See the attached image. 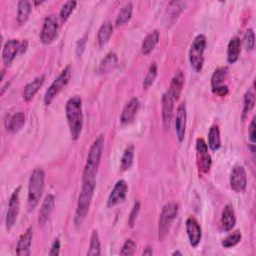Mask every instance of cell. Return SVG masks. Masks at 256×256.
I'll list each match as a JSON object with an SVG mask.
<instances>
[{"label":"cell","instance_id":"cell-23","mask_svg":"<svg viewBox=\"0 0 256 256\" xmlns=\"http://www.w3.org/2000/svg\"><path fill=\"white\" fill-rule=\"evenodd\" d=\"M54 207H55V197L52 194H48L45 197V199L42 203V206L40 208V211H39V218H38L39 224L44 225L49 220V218L54 210Z\"/></svg>","mask_w":256,"mask_h":256},{"label":"cell","instance_id":"cell-35","mask_svg":"<svg viewBox=\"0 0 256 256\" xmlns=\"http://www.w3.org/2000/svg\"><path fill=\"white\" fill-rule=\"evenodd\" d=\"M101 254V243L97 230H93L90 238V246L87 255H100Z\"/></svg>","mask_w":256,"mask_h":256},{"label":"cell","instance_id":"cell-39","mask_svg":"<svg viewBox=\"0 0 256 256\" xmlns=\"http://www.w3.org/2000/svg\"><path fill=\"white\" fill-rule=\"evenodd\" d=\"M244 46L247 51H252L255 47V35L252 28L248 29L244 36Z\"/></svg>","mask_w":256,"mask_h":256},{"label":"cell","instance_id":"cell-5","mask_svg":"<svg viewBox=\"0 0 256 256\" xmlns=\"http://www.w3.org/2000/svg\"><path fill=\"white\" fill-rule=\"evenodd\" d=\"M178 211H179V206L175 202H169L163 207L159 217V223H158L159 241H163L168 235L170 228L178 215Z\"/></svg>","mask_w":256,"mask_h":256},{"label":"cell","instance_id":"cell-20","mask_svg":"<svg viewBox=\"0 0 256 256\" xmlns=\"http://www.w3.org/2000/svg\"><path fill=\"white\" fill-rule=\"evenodd\" d=\"M186 5V2L183 1H171L167 6L165 14L166 25L173 24L178 19L180 14L185 10Z\"/></svg>","mask_w":256,"mask_h":256},{"label":"cell","instance_id":"cell-10","mask_svg":"<svg viewBox=\"0 0 256 256\" xmlns=\"http://www.w3.org/2000/svg\"><path fill=\"white\" fill-rule=\"evenodd\" d=\"M58 22L53 15L47 16L44 20V24L40 33V40L44 45L51 44L58 35Z\"/></svg>","mask_w":256,"mask_h":256},{"label":"cell","instance_id":"cell-31","mask_svg":"<svg viewBox=\"0 0 256 256\" xmlns=\"http://www.w3.org/2000/svg\"><path fill=\"white\" fill-rule=\"evenodd\" d=\"M117 63H118V57H117L116 53L109 52L105 56V58L101 61L100 65H99V68H98V71L102 74L103 73H108L117 66Z\"/></svg>","mask_w":256,"mask_h":256},{"label":"cell","instance_id":"cell-42","mask_svg":"<svg viewBox=\"0 0 256 256\" xmlns=\"http://www.w3.org/2000/svg\"><path fill=\"white\" fill-rule=\"evenodd\" d=\"M60 249H61V243H60V240L59 238H56L51 246V249H50V252H49V255L50 256H57L60 254Z\"/></svg>","mask_w":256,"mask_h":256},{"label":"cell","instance_id":"cell-33","mask_svg":"<svg viewBox=\"0 0 256 256\" xmlns=\"http://www.w3.org/2000/svg\"><path fill=\"white\" fill-rule=\"evenodd\" d=\"M134 154H135V148L133 145L128 146L121 158V163H120V168L122 171H127L131 168L134 160Z\"/></svg>","mask_w":256,"mask_h":256},{"label":"cell","instance_id":"cell-11","mask_svg":"<svg viewBox=\"0 0 256 256\" xmlns=\"http://www.w3.org/2000/svg\"><path fill=\"white\" fill-rule=\"evenodd\" d=\"M230 186L236 193H243L247 188V173L243 166H235L230 174Z\"/></svg>","mask_w":256,"mask_h":256},{"label":"cell","instance_id":"cell-2","mask_svg":"<svg viewBox=\"0 0 256 256\" xmlns=\"http://www.w3.org/2000/svg\"><path fill=\"white\" fill-rule=\"evenodd\" d=\"M104 145H105V138L103 135L98 136L93 142V144L91 145L88 152L84 171H83L82 182L96 181L98 169H99L101 158L104 151Z\"/></svg>","mask_w":256,"mask_h":256},{"label":"cell","instance_id":"cell-4","mask_svg":"<svg viewBox=\"0 0 256 256\" xmlns=\"http://www.w3.org/2000/svg\"><path fill=\"white\" fill-rule=\"evenodd\" d=\"M45 189V173L41 168L33 170L28 184V207L34 210L39 204Z\"/></svg>","mask_w":256,"mask_h":256},{"label":"cell","instance_id":"cell-36","mask_svg":"<svg viewBox=\"0 0 256 256\" xmlns=\"http://www.w3.org/2000/svg\"><path fill=\"white\" fill-rule=\"evenodd\" d=\"M76 6H77V2L72 1V0L67 1L63 4V6L60 10V14H59V17H60V20L62 23H65L70 18V16L76 9Z\"/></svg>","mask_w":256,"mask_h":256},{"label":"cell","instance_id":"cell-29","mask_svg":"<svg viewBox=\"0 0 256 256\" xmlns=\"http://www.w3.org/2000/svg\"><path fill=\"white\" fill-rule=\"evenodd\" d=\"M113 34V25L111 21H105L98 30L97 41L100 46L105 45L111 38Z\"/></svg>","mask_w":256,"mask_h":256},{"label":"cell","instance_id":"cell-3","mask_svg":"<svg viewBox=\"0 0 256 256\" xmlns=\"http://www.w3.org/2000/svg\"><path fill=\"white\" fill-rule=\"evenodd\" d=\"M96 188L95 182H83L82 189L78 197L76 214H75V224L76 226H80L84 220L86 219L90 206L92 203V199L94 196V191Z\"/></svg>","mask_w":256,"mask_h":256},{"label":"cell","instance_id":"cell-46","mask_svg":"<svg viewBox=\"0 0 256 256\" xmlns=\"http://www.w3.org/2000/svg\"><path fill=\"white\" fill-rule=\"evenodd\" d=\"M152 254H153V250H152V247H151V246H147L146 249L143 251V255L151 256Z\"/></svg>","mask_w":256,"mask_h":256},{"label":"cell","instance_id":"cell-34","mask_svg":"<svg viewBox=\"0 0 256 256\" xmlns=\"http://www.w3.org/2000/svg\"><path fill=\"white\" fill-rule=\"evenodd\" d=\"M255 107V95L251 91H247L244 95V106H243V112H242V120L244 121L249 113L254 109Z\"/></svg>","mask_w":256,"mask_h":256},{"label":"cell","instance_id":"cell-27","mask_svg":"<svg viewBox=\"0 0 256 256\" xmlns=\"http://www.w3.org/2000/svg\"><path fill=\"white\" fill-rule=\"evenodd\" d=\"M241 53V39L234 36L227 47V61L229 64H234L238 61Z\"/></svg>","mask_w":256,"mask_h":256},{"label":"cell","instance_id":"cell-8","mask_svg":"<svg viewBox=\"0 0 256 256\" xmlns=\"http://www.w3.org/2000/svg\"><path fill=\"white\" fill-rule=\"evenodd\" d=\"M229 69L226 66L219 67L217 68L211 78V87L212 91L214 94L220 96V97H225L229 93L228 86L224 84L225 80L227 79Z\"/></svg>","mask_w":256,"mask_h":256},{"label":"cell","instance_id":"cell-25","mask_svg":"<svg viewBox=\"0 0 256 256\" xmlns=\"http://www.w3.org/2000/svg\"><path fill=\"white\" fill-rule=\"evenodd\" d=\"M44 82H45V75H40V76L36 77L32 82L28 83L25 86L24 92H23L24 100L26 102H30L35 97V95L38 93V91L41 89Z\"/></svg>","mask_w":256,"mask_h":256},{"label":"cell","instance_id":"cell-26","mask_svg":"<svg viewBox=\"0 0 256 256\" xmlns=\"http://www.w3.org/2000/svg\"><path fill=\"white\" fill-rule=\"evenodd\" d=\"M160 40V32L158 30L151 31L144 39L142 46H141V52L144 56H148L152 53V51L155 49L156 45L158 44Z\"/></svg>","mask_w":256,"mask_h":256},{"label":"cell","instance_id":"cell-41","mask_svg":"<svg viewBox=\"0 0 256 256\" xmlns=\"http://www.w3.org/2000/svg\"><path fill=\"white\" fill-rule=\"evenodd\" d=\"M140 208H141V204L139 201H136L134 203V206L131 210V213L129 215V220H128V224L130 227H133L136 223V220H137V217L139 215V212H140Z\"/></svg>","mask_w":256,"mask_h":256},{"label":"cell","instance_id":"cell-9","mask_svg":"<svg viewBox=\"0 0 256 256\" xmlns=\"http://www.w3.org/2000/svg\"><path fill=\"white\" fill-rule=\"evenodd\" d=\"M20 191L21 187H17L14 192L12 193L9 203H8V211L6 214V229L7 231H10L18 218L19 210H20Z\"/></svg>","mask_w":256,"mask_h":256},{"label":"cell","instance_id":"cell-19","mask_svg":"<svg viewBox=\"0 0 256 256\" xmlns=\"http://www.w3.org/2000/svg\"><path fill=\"white\" fill-rule=\"evenodd\" d=\"M32 239L33 229L30 227L21 235L16 247V254L19 256H29L31 254Z\"/></svg>","mask_w":256,"mask_h":256},{"label":"cell","instance_id":"cell-45","mask_svg":"<svg viewBox=\"0 0 256 256\" xmlns=\"http://www.w3.org/2000/svg\"><path fill=\"white\" fill-rule=\"evenodd\" d=\"M27 47H28V42H27L26 40H24L23 42H21V49H20V53H21V54H22V53H24V52L26 51Z\"/></svg>","mask_w":256,"mask_h":256},{"label":"cell","instance_id":"cell-6","mask_svg":"<svg viewBox=\"0 0 256 256\" xmlns=\"http://www.w3.org/2000/svg\"><path fill=\"white\" fill-rule=\"evenodd\" d=\"M207 39L203 34H199L193 40L189 50V61L191 67L196 72H201L204 65V51L206 48Z\"/></svg>","mask_w":256,"mask_h":256},{"label":"cell","instance_id":"cell-24","mask_svg":"<svg viewBox=\"0 0 256 256\" xmlns=\"http://www.w3.org/2000/svg\"><path fill=\"white\" fill-rule=\"evenodd\" d=\"M236 225V215L234 211V207L231 204H227L223 209L221 216V227L223 231L229 232Z\"/></svg>","mask_w":256,"mask_h":256},{"label":"cell","instance_id":"cell-37","mask_svg":"<svg viewBox=\"0 0 256 256\" xmlns=\"http://www.w3.org/2000/svg\"><path fill=\"white\" fill-rule=\"evenodd\" d=\"M241 239H242L241 232L236 230L232 234L228 235L225 239H223V241L221 242V245L224 248H232V247H235L238 243H240Z\"/></svg>","mask_w":256,"mask_h":256},{"label":"cell","instance_id":"cell-7","mask_svg":"<svg viewBox=\"0 0 256 256\" xmlns=\"http://www.w3.org/2000/svg\"><path fill=\"white\" fill-rule=\"evenodd\" d=\"M72 76V67L70 65L66 66L61 73L58 75V77L51 83L49 88L47 89L45 95H44V104L46 106H49L52 101L57 97V95L67 86Z\"/></svg>","mask_w":256,"mask_h":256},{"label":"cell","instance_id":"cell-32","mask_svg":"<svg viewBox=\"0 0 256 256\" xmlns=\"http://www.w3.org/2000/svg\"><path fill=\"white\" fill-rule=\"evenodd\" d=\"M208 147L212 151H217L221 147V136L218 125H213L208 133Z\"/></svg>","mask_w":256,"mask_h":256},{"label":"cell","instance_id":"cell-28","mask_svg":"<svg viewBox=\"0 0 256 256\" xmlns=\"http://www.w3.org/2000/svg\"><path fill=\"white\" fill-rule=\"evenodd\" d=\"M132 13H133V5L131 2H128L124 6H122L121 9L118 11V14L115 19V26L120 27L126 24L131 19Z\"/></svg>","mask_w":256,"mask_h":256},{"label":"cell","instance_id":"cell-38","mask_svg":"<svg viewBox=\"0 0 256 256\" xmlns=\"http://www.w3.org/2000/svg\"><path fill=\"white\" fill-rule=\"evenodd\" d=\"M157 72H158L157 64L152 63L149 67V70H148V73H147L146 77L143 80V87L145 89H148L149 87H151L153 85V83L155 82V79L157 77Z\"/></svg>","mask_w":256,"mask_h":256},{"label":"cell","instance_id":"cell-40","mask_svg":"<svg viewBox=\"0 0 256 256\" xmlns=\"http://www.w3.org/2000/svg\"><path fill=\"white\" fill-rule=\"evenodd\" d=\"M136 243L132 239H127L125 243L122 246V249L120 251V254L123 256H128V255H133L136 251Z\"/></svg>","mask_w":256,"mask_h":256},{"label":"cell","instance_id":"cell-21","mask_svg":"<svg viewBox=\"0 0 256 256\" xmlns=\"http://www.w3.org/2000/svg\"><path fill=\"white\" fill-rule=\"evenodd\" d=\"M184 82H185V75H184L183 71L177 70L171 80L170 90L168 92L174 101L179 100L182 90H183V87H184Z\"/></svg>","mask_w":256,"mask_h":256},{"label":"cell","instance_id":"cell-15","mask_svg":"<svg viewBox=\"0 0 256 256\" xmlns=\"http://www.w3.org/2000/svg\"><path fill=\"white\" fill-rule=\"evenodd\" d=\"M21 42L18 39L8 40L2 50V61L5 66H10L15 60L18 53H20Z\"/></svg>","mask_w":256,"mask_h":256},{"label":"cell","instance_id":"cell-14","mask_svg":"<svg viewBox=\"0 0 256 256\" xmlns=\"http://www.w3.org/2000/svg\"><path fill=\"white\" fill-rule=\"evenodd\" d=\"M186 232L190 245L196 248L202 239V228L194 217H189L186 220Z\"/></svg>","mask_w":256,"mask_h":256},{"label":"cell","instance_id":"cell-12","mask_svg":"<svg viewBox=\"0 0 256 256\" xmlns=\"http://www.w3.org/2000/svg\"><path fill=\"white\" fill-rule=\"evenodd\" d=\"M206 141L203 138H198L196 141V150L198 155V165L204 173L209 172L212 165V158L209 154V149Z\"/></svg>","mask_w":256,"mask_h":256},{"label":"cell","instance_id":"cell-43","mask_svg":"<svg viewBox=\"0 0 256 256\" xmlns=\"http://www.w3.org/2000/svg\"><path fill=\"white\" fill-rule=\"evenodd\" d=\"M85 46H86V37L79 39V41L76 44V54L78 56L82 55V53H83V51L85 49Z\"/></svg>","mask_w":256,"mask_h":256},{"label":"cell","instance_id":"cell-44","mask_svg":"<svg viewBox=\"0 0 256 256\" xmlns=\"http://www.w3.org/2000/svg\"><path fill=\"white\" fill-rule=\"evenodd\" d=\"M249 140L252 144L255 143V118H253L249 126Z\"/></svg>","mask_w":256,"mask_h":256},{"label":"cell","instance_id":"cell-18","mask_svg":"<svg viewBox=\"0 0 256 256\" xmlns=\"http://www.w3.org/2000/svg\"><path fill=\"white\" fill-rule=\"evenodd\" d=\"M140 108V101L138 98L134 97L132 98L124 107L121 116H120V121L123 125H127L130 124L131 122H133V120L135 119L137 112Z\"/></svg>","mask_w":256,"mask_h":256},{"label":"cell","instance_id":"cell-16","mask_svg":"<svg viewBox=\"0 0 256 256\" xmlns=\"http://www.w3.org/2000/svg\"><path fill=\"white\" fill-rule=\"evenodd\" d=\"M186 127H187V108L185 103H181L176 112L175 119V130L178 137L179 142H183L186 135Z\"/></svg>","mask_w":256,"mask_h":256},{"label":"cell","instance_id":"cell-47","mask_svg":"<svg viewBox=\"0 0 256 256\" xmlns=\"http://www.w3.org/2000/svg\"><path fill=\"white\" fill-rule=\"evenodd\" d=\"M172 255H180V256H181V255H182V253H181V252H179V251H175V252H173V253H172Z\"/></svg>","mask_w":256,"mask_h":256},{"label":"cell","instance_id":"cell-17","mask_svg":"<svg viewBox=\"0 0 256 256\" xmlns=\"http://www.w3.org/2000/svg\"><path fill=\"white\" fill-rule=\"evenodd\" d=\"M174 111V100L171 95L166 92L162 96V122L165 130H169Z\"/></svg>","mask_w":256,"mask_h":256},{"label":"cell","instance_id":"cell-30","mask_svg":"<svg viewBox=\"0 0 256 256\" xmlns=\"http://www.w3.org/2000/svg\"><path fill=\"white\" fill-rule=\"evenodd\" d=\"M32 11L31 3L27 0H21L18 2V9H17V21L19 24H25L30 16Z\"/></svg>","mask_w":256,"mask_h":256},{"label":"cell","instance_id":"cell-13","mask_svg":"<svg viewBox=\"0 0 256 256\" xmlns=\"http://www.w3.org/2000/svg\"><path fill=\"white\" fill-rule=\"evenodd\" d=\"M128 189H129V187L125 180L117 181L108 197L107 207L112 208V207L120 204L121 202H123L128 194Z\"/></svg>","mask_w":256,"mask_h":256},{"label":"cell","instance_id":"cell-22","mask_svg":"<svg viewBox=\"0 0 256 256\" xmlns=\"http://www.w3.org/2000/svg\"><path fill=\"white\" fill-rule=\"evenodd\" d=\"M25 125V114L23 112H17L7 117L5 121V127L7 132L15 134L19 132Z\"/></svg>","mask_w":256,"mask_h":256},{"label":"cell","instance_id":"cell-1","mask_svg":"<svg viewBox=\"0 0 256 256\" xmlns=\"http://www.w3.org/2000/svg\"><path fill=\"white\" fill-rule=\"evenodd\" d=\"M65 112L71 138L76 141L80 138L84 125V115L81 97L77 95L71 97L66 102Z\"/></svg>","mask_w":256,"mask_h":256}]
</instances>
